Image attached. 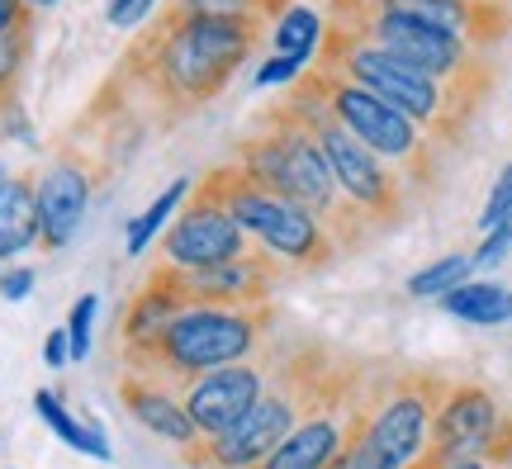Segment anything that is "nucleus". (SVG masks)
I'll list each match as a JSON object with an SVG mask.
<instances>
[{"label": "nucleus", "instance_id": "nucleus-1", "mask_svg": "<svg viewBox=\"0 0 512 469\" xmlns=\"http://www.w3.org/2000/svg\"><path fill=\"white\" fill-rule=\"evenodd\" d=\"M256 43V24L204 19L162 5L133 34L119 67L105 76L95 105L76 119V128L100 124L110 138L128 143H143V133H166L214 105L242 72V62L256 53Z\"/></svg>", "mask_w": 512, "mask_h": 469}, {"label": "nucleus", "instance_id": "nucleus-2", "mask_svg": "<svg viewBox=\"0 0 512 469\" xmlns=\"http://www.w3.org/2000/svg\"><path fill=\"white\" fill-rule=\"evenodd\" d=\"M370 356H356L347 346L323 342V337H294L290 346H280L271 361V379L252 408L219 436H200L181 460L190 469H252L294 432L304 427L313 413L342 408L366 389V379L375 375Z\"/></svg>", "mask_w": 512, "mask_h": 469}, {"label": "nucleus", "instance_id": "nucleus-3", "mask_svg": "<svg viewBox=\"0 0 512 469\" xmlns=\"http://www.w3.org/2000/svg\"><path fill=\"white\" fill-rule=\"evenodd\" d=\"M233 162L261 190L290 199L309 218H318L337 252H366L370 242L380 237V228L342 199V190H337L328 171V157H323V147L313 143V133L299 119H290L280 105L261 109L256 133L238 138V147H233Z\"/></svg>", "mask_w": 512, "mask_h": 469}, {"label": "nucleus", "instance_id": "nucleus-4", "mask_svg": "<svg viewBox=\"0 0 512 469\" xmlns=\"http://www.w3.org/2000/svg\"><path fill=\"white\" fill-rule=\"evenodd\" d=\"M313 57H318V62H313L318 72L342 76L351 86L370 91L375 100H384L389 109H399L403 119H413L441 152L470 143V128H475V119L484 114V105H489L484 95L446 86L437 76H427V72H418V67L399 62V57H389V53H380V48L361 43V38H351L342 24H328V29H323Z\"/></svg>", "mask_w": 512, "mask_h": 469}, {"label": "nucleus", "instance_id": "nucleus-5", "mask_svg": "<svg viewBox=\"0 0 512 469\" xmlns=\"http://www.w3.org/2000/svg\"><path fill=\"white\" fill-rule=\"evenodd\" d=\"M280 308L275 304H252V308H181L171 323L162 327L157 342H147L143 351H128L124 361L133 375H152L185 389L190 379L214 375L223 365H238L256 356L271 342Z\"/></svg>", "mask_w": 512, "mask_h": 469}, {"label": "nucleus", "instance_id": "nucleus-6", "mask_svg": "<svg viewBox=\"0 0 512 469\" xmlns=\"http://www.w3.org/2000/svg\"><path fill=\"white\" fill-rule=\"evenodd\" d=\"M299 81L323 100V109L347 128L356 143L366 147L370 157H380V162L399 176V185L413 195V204L437 199L441 181H446V152H441L413 119H403L399 109H389L384 100H375L370 91L351 86L342 76L318 72L313 62L299 72Z\"/></svg>", "mask_w": 512, "mask_h": 469}, {"label": "nucleus", "instance_id": "nucleus-7", "mask_svg": "<svg viewBox=\"0 0 512 469\" xmlns=\"http://www.w3.org/2000/svg\"><path fill=\"white\" fill-rule=\"evenodd\" d=\"M195 185H200L209 199H219L242 233L252 237L261 252H271L275 261H285L294 275H313V271H328L332 266L337 247H332V237L323 233V223L309 218L299 204H290V199L261 190L238 162L209 166Z\"/></svg>", "mask_w": 512, "mask_h": 469}, {"label": "nucleus", "instance_id": "nucleus-8", "mask_svg": "<svg viewBox=\"0 0 512 469\" xmlns=\"http://www.w3.org/2000/svg\"><path fill=\"white\" fill-rule=\"evenodd\" d=\"M275 105L313 133V143L323 147V157H328V171H332V181H337V190H342V199H347L356 214H366L370 223L380 228V237L394 233L403 218L413 214V195L399 185V176H394L380 157H370L366 147L356 143L347 128L323 109V100H318L304 81H294Z\"/></svg>", "mask_w": 512, "mask_h": 469}, {"label": "nucleus", "instance_id": "nucleus-9", "mask_svg": "<svg viewBox=\"0 0 512 469\" xmlns=\"http://www.w3.org/2000/svg\"><path fill=\"white\" fill-rule=\"evenodd\" d=\"M328 24H342L351 38H361V43L399 57V62H408V67H418L427 76H437L446 86H460V91L484 95V100L498 91L494 57L470 48V43H460L451 34H441V29L380 15V10H366V5H337V0H328Z\"/></svg>", "mask_w": 512, "mask_h": 469}, {"label": "nucleus", "instance_id": "nucleus-10", "mask_svg": "<svg viewBox=\"0 0 512 469\" xmlns=\"http://www.w3.org/2000/svg\"><path fill=\"white\" fill-rule=\"evenodd\" d=\"M451 394V379L441 370H422V365H389L375 375L370 389V422L366 436L375 451L384 455L389 469H408L427 455L432 441V422H437L441 403Z\"/></svg>", "mask_w": 512, "mask_h": 469}, {"label": "nucleus", "instance_id": "nucleus-11", "mask_svg": "<svg viewBox=\"0 0 512 469\" xmlns=\"http://www.w3.org/2000/svg\"><path fill=\"white\" fill-rule=\"evenodd\" d=\"M290 266L275 261L271 252L252 247L238 261L223 266H200V271H181V266H157L147 271V285L166 289L181 308H252L275 304V289L290 280Z\"/></svg>", "mask_w": 512, "mask_h": 469}, {"label": "nucleus", "instance_id": "nucleus-12", "mask_svg": "<svg viewBox=\"0 0 512 469\" xmlns=\"http://www.w3.org/2000/svg\"><path fill=\"white\" fill-rule=\"evenodd\" d=\"M256 242L228 218L219 199H209L200 185H190L176 223L162 233V266H181V271H200V266H223L247 256Z\"/></svg>", "mask_w": 512, "mask_h": 469}, {"label": "nucleus", "instance_id": "nucleus-13", "mask_svg": "<svg viewBox=\"0 0 512 469\" xmlns=\"http://www.w3.org/2000/svg\"><path fill=\"white\" fill-rule=\"evenodd\" d=\"M271 361H275V351L271 346H261L256 356H247V361L223 365V370H214V375L190 379V384L181 389V403H185V417L195 422V432L200 436L228 432V427L252 408L256 398H261L266 379H271Z\"/></svg>", "mask_w": 512, "mask_h": 469}, {"label": "nucleus", "instance_id": "nucleus-14", "mask_svg": "<svg viewBox=\"0 0 512 469\" xmlns=\"http://www.w3.org/2000/svg\"><path fill=\"white\" fill-rule=\"evenodd\" d=\"M95 190V162L81 152V147H62L48 171L34 176V195H38V247L43 252H62L76 237L81 218H86V204H91Z\"/></svg>", "mask_w": 512, "mask_h": 469}, {"label": "nucleus", "instance_id": "nucleus-15", "mask_svg": "<svg viewBox=\"0 0 512 469\" xmlns=\"http://www.w3.org/2000/svg\"><path fill=\"white\" fill-rule=\"evenodd\" d=\"M337 5H366L380 15L413 19L470 43L479 53H494L498 43L512 38V5H494V0H337Z\"/></svg>", "mask_w": 512, "mask_h": 469}, {"label": "nucleus", "instance_id": "nucleus-16", "mask_svg": "<svg viewBox=\"0 0 512 469\" xmlns=\"http://www.w3.org/2000/svg\"><path fill=\"white\" fill-rule=\"evenodd\" d=\"M498 417H503V403H498L494 389H484L475 379L465 384H451V394L441 403L437 422H432V441H427V455L441 460V465H456V460H479L489 436H494Z\"/></svg>", "mask_w": 512, "mask_h": 469}, {"label": "nucleus", "instance_id": "nucleus-17", "mask_svg": "<svg viewBox=\"0 0 512 469\" xmlns=\"http://www.w3.org/2000/svg\"><path fill=\"white\" fill-rule=\"evenodd\" d=\"M119 403H124V413L138 422V427H147L152 436H162V441H171L176 451H190L195 441H200V432H195V422L185 417V403H181V389H171V384H162V379L152 375H119Z\"/></svg>", "mask_w": 512, "mask_h": 469}, {"label": "nucleus", "instance_id": "nucleus-18", "mask_svg": "<svg viewBox=\"0 0 512 469\" xmlns=\"http://www.w3.org/2000/svg\"><path fill=\"white\" fill-rule=\"evenodd\" d=\"M356 403V398H351ZM351 403L342 408H328V413H313L304 427H294L280 446H275L261 465L252 469H328L332 455L342 451V441H347V413Z\"/></svg>", "mask_w": 512, "mask_h": 469}, {"label": "nucleus", "instance_id": "nucleus-19", "mask_svg": "<svg viewBox=\"0 0 512 469\" xmlns=\"http://www.w3.org/2000/svg\"><path fill=\"white\" fill-rule=\"evenodd\" d=\"M38 242V195L34 171H15L0 185V261L29 252Z\"/></svg>", "mask_w": 512, "mask_h": 469}, {"label": "nucleus", "instance_id": "nucleus-20", "mask_svg": "<svg viewBox=\"0 0 512 469\" xmlns=\"http://www.w3.org/2000/svg\"><path fill=\"white\" fill-rule=\"evenodd\" d=\"M176 313H181V304H176L166 289L143 280V289H138V294L124 304V313H119V346H124V356L128 351H143L147 342H157L162 327L171 323Z\"/></svg>", "mask_w": 512, "mask_h": 469}, {"label": "nucleus", "instance_id": "nucleus-21", "mask_svg": "<svg viewBox=\"0 0 512 469\" xmlns=\"http://www.w3.org/2000/svg\"><path fill=\"white\" fill-rule=\"evenodd\" d=\"M441 308L451 318H465V323H475V327H498V323H508V285L465 280L451 294H441Z\"/></svg>", "mask_w": 512, "mask_h": 469}, {"label": "nucleus", "instance_id": "nucleus-22", "mask_svg": "<svg viewBox=\"0 0 512 469\" xmlns=\"http://www.w3.org/2000/svg\"><path fill=\"white\" fill-rule=\"evenodd\" d=\"M34 53V29H15V34H0V138L19 128V81Z\"/></svg>", "mask_w": 512, "mask_h": 469}, {"label": "nucleus", "instance_id": "nucleus-23", "mask_svg": "<svg viewBox=\"0 0 512 469\" xmlns=\"http://www.w3.org/2000/svg\"><path fill=\"white\" fill-rule=\"evenodd\" d=\"M34 408H38V417L72 446V451H86V455H95V460H110V441H105V432H100V427H86V422H76V417L67 413V403H62L53 389H38Z\"/></svg>", "mask_w": 512, "mask_h": 469}, {"label": "nucleus", "instance_id": "nucleus-24", "mask_svg": "<svg viewBox=\"0 0 512 469\" xmlns=\"http://www.w3.org/2000/svg\"><path fill=\"white\" fill-rule=\"evenodd\" d=\"M370 389H375V375L366 379V389L356 394L347 413V441H342V451L332 455L328 469H389L384 465V455L375 451V441L366 436V422H370Z\"/></svg>", "mask_w": 512, "mask_h": 469}, {"label": "nucleus", "instance_id": "nucleus-25", "mask_svg": "<svg viewBox=\"0 0 512 469\" xmlns=\"http://www.w3.org/2000/svg\"><path fill=\"white\" fill-rule=\"evenodd\" d=\"M185 15H204V19H233V24H256L266 29V19H280L290 10V0H166Z\"/></svg>", "mask_w": 512, "mask_h": 469}, {"label": "nucleus", "instance_id": "nucleus-26", "mask_svg": "<svg viewBox=\"0 0 512 469\" xmlns=\"http://www.w3.org/2000/svg\"><path fill=\"white\" fill-rule=\"evenodd\" d=\"M185 195H190V181H176V185H166L162 195L152 199V204H147L143 214L133 218V223H128V242H124V252L128 256H138V252H147V242H152V237L162 233V223L171 214H176V209H181L185 204Z\"/></svg>", "mask_w": 512, "mask_h": 469}, {"label": "nucleus", "instance_id": "nucleus-27", "mask_svg": "<svg viewBox=\"0 0 512 469\" xmlns=\"http://www.w3.org/2000/svg\"><path fill=\"white\" fill-rule=\"evenodd\" d=\"M470 271H475V261H470L465 252L441 256V261H432L427 271H418L413 280H408V294H413V299H441V294H451L456 285H465Z\"/></svg>", "mask_w": 512, "mask_h": 469}, {"label": "nucleus", "instance_id": "nucleus-28", "mask_svg": "<svg viewBox=\"0 0 512 469\" xmlns=\"http://www.w3.org/2000/svg\"><path fill=\"white\" fill-rule=\"evenodd\" d=\"M318 38H323V24H318V15L304 10V5L285 10L280 24H275V43H280L285 57H304V62H309V57L318 53Z\"/></svg>", "mask_w": 512, "mask_h": 469}, {"label": "nucleus", "instance_id": "nucleus-29", "mask_svg": "<svg viewBox=\"0 0 512 469\" xmlns=\"http://www.w3.org/2000/svg\"><path fill=\"white\" fill-rule=\"evenodd\" d=\"M95 308H100V299H95V294H86V299H76V304H72V318H67V346H72V361H86V356H91Z\"/></svg>", "mask_w": 512, "mask_h": 469}, {"label": "nucleus", "instance_id": "nucleus-30", "mask_svg": "<svg viewBox=\"0 0 512 469\" xmlns=\"http://www.w3.org/2000/svg\"><path fill=\"white\" fill-rule=\"evenodd\" d=\"M512 214V162L503 166V176H498V185L489 190V204H484V214H479V228H489L494 233L498 223Z\"/></svg>", "mask_w": 512, "mask_h": 469}, {"label": "nucleus", "instance_id": "nucleus-31", "mask_svg": "<svg viewBox=\"0 0 512 469\" xmlns=\"http://www.w3.org/2000/svg\"><path fill=\"white\" fill-rule=\"evenodd\" d=\"M479 465L484 469H512V413L498 417L494 436H489V446L479 455Z\"/></svg>", "mask_w": 512, "mask_h": 469}, {"label": "nucleus", "instance_id": "nucleus-32", "mask_svg": "<svg viewBox=\"0 0 512 469\" xmlns=\"http://www.w3.org/2000/svg\"><path fill=\"white\" fill-rule=\"evenodd\" d=\"M299 72H304V57H285V53H275L261 72H256V86H275V81H299Z\"/></svg>", "mask_w": 512, "mask_h": 469}, {"label": "nucleus", "instance_id": "nucleus-33", "mask_svg": "<svg viewBox=\"0 0 512 469\" xmlns=\"http://www.w3.org/2000/svg\"><path fill=\"white\" fill-rule=\"evenodd\" d=\"M147 10H152V0H110V24L119 29H133V24H143Z\"/></svg>", "mask_w": 512, "mask_h": 469}, {"label": "nucleus", "instance_id": "nucleus-34", "mask_svg": "<svg viewBox=\"0 0 512 469\" xmlns=\"http://www.w3.org/2000/svg\"><path fill=\"white\" fill-rule=\"evenodd\" d=\"M15 29H34V10L24 0H0V34H15Z\"/></svg>", "mask_w": 512, "mask_h": 469}, {"label": "nucleus", "instance_id": "nucleus-35", "mask_svg": "<svg viewBox=\"0 0 512 469\" xmlns=\"http://www.w3.org/2000/svg\"><path fill=\"white\" fill-rule=\"evenodd\" d=\"M29 289H34V271H29V266H15V271H5L0 275V294H5V299H29Z\"/></svg>", "mask_w": 512, "mask_h": 469}, {"label": "nucleus", "instance_id": "nucleus-36", "mask_svg": "<svg viewBox=\"0 0 512 469\" xmlns=\"http://www.w3.org/2000/svg\"><path fill=\"white\" fill-rule=\"evenodd\" d=\"M43 361L53 365V370H62V365L72 361V346H67V327L48 332V342H43Z\"/></svg>", "mask_w": 512, "mask_h": 469}, {"label": "nucleus", "instance_id": "nucleus-37", "mask_svg": "<svg viewBox=\"0 0 512 469\" xmlns=\"http://www.w3.org/2000/svg\"><path fill=\"white\" fill-rule=\"evenodd\" d=\"M408 469H484L479 460H456V465H441V460H432V455H422L418 465H408Z\"/></svg>", "mask_w": 512, "mask_h": 469}, {"label": "nucleus", "instance_id": "nucleus-38", "mask_svg": "<svg viewBox=\"0 0 512 469\" xmlns=\"http://www.w3.org/2000/svg\"><path fill=\"white\" fill-rule=\"evenodd\" d=\"M498 233H503V237H508V242H512V214L503 218V223H498Z\"/></svg>", "mask_w": 512, "mask_h": 469}, {"label": "nucleus", "instance_id": "nucleus-39", "mask_svg": "<svg viewBox=\"0 0 512 469\" xmlns=\"http://www.w3.org/2000/svg\"><path fill=\"white\" fill-rule=\"evenodd\" d=\"M24 5H29V10H38V5H57V0H24Z\"/></svg>", "mask_w": 512, "mask_h": 469}, {"label": "nucleus", "instance_id": "nucleus-40", "mask_svg": "<svg viewBox=\"0 0 512 469\" xmlns=\"http://www.w3.org/2000/svg\"><path fill=\"white\" fill-rule=\"evenodd\" d=\"M5 176H10V171H5V166H0V185H5Z\"/></svg>", "mask_w": 512, "mask_h": 469}, {"label": "nucleus", "instance_id": "nucleus-41", "mask_svg": "<svg viewBox=\"0 0 512 469\" xmlns=\"http://www.w3.org/2000/svg\"><path fill=\"white\" fill-rule=\"evenodd\" d=\"M508 318H512V289H508Z\"/></svg>", "mask_w": 512, "mask_h": 469}, {"label": "nucleus", "instance_id": "nucleus-42", "mask_svg": "<svg viewBox=\"0 0 512 469\" xmlns=\"http://www.w3.org/2000/svg\"><path fill=\"white\" fill-rule=\"evenodd\" d=\"M494 5H512V0H494Z\"/></svg>", "mask_w": 512, "mask_h": 469}]
</instances>
